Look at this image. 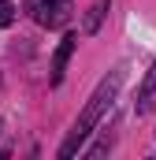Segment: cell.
<instances>
[{
    "instance_id": "3",
    "label": "cell",
    "mask_w": 156,
    "mask_h": 160,
    "mask_svg": "<svg viewBox=\"0 0 156 160\" xmlns=\"http://www.w3.org/2000/svg\"><path fill=\"white\" fill-rule=\"evenodd\" d=\"M75 45H78L75 34H67V38L60 41V48H56V56H52V86H60V82H63V71H67V60H71Z\"/></svg>"
},
{
    "instance_id": "2",
    "label": "cell",
    "mask_w": 156,
    "mask_h": 160,
    "mask_svg": "<svg viewBox=\"0 0 156 160\" xmlns=\"http://www.w3.org/2000/svg\"><path fill=\"white\" fill-rule=\"evenodd\" d=\"M30 11H34V19H37L41 26L60 30V26L71 22V15H75V0H30Z\"/></svg>"
},
{
    "instance_id": "4",
    "label": "cell",
    "mask_w": 156,
    "mask_h": 160,
    "mask_svg": "<svg viewBox=\"0 0 156 160\" xmlns=\"http://www.w3.org/2000/svg\"><path fill=\"white\" fill-rule=\"evenodd\" d=\"M153 108H156V63L149 67V75L141 82V89H138V116H145Z\"/></svg>"
},
{
    "instance_id": "6",
    "label": "cell",
    "mask_w": 156,
    "mask_h": 160,
    "mask_svg": "<svg viewBox=\"0 0 156 160\" xmlns=\"http://www.w3.org/2000/svg\"><path fill=\"white\" fill-rule=\"evenodd\" d=\"M11 22H15V8L0 0V30H4V26H11Z\"/></svg>"
},
{
    "instance_id": "5",
    "label": "cell",
    "mask_w": 156,
    "mask_h": 160,
    "mask_svg": "<svg viewBox=\"0 0 156 160\" xmlns=\"http://www.w3.org/2000/svg\"><path fill=\"white\" fill-rule=\"evenodd\" d=\"M104 11H108V0H97V4H93V11H89V19H85V34H97V26H100Z\"/></svg>"
},
{
    "instance_id": "1",
    "label": "cell",
    "mask_w": 156,
    "mask_h": 160,
    "mask_svg": "<svg viewBox=\"0 0 156 160\" xmlns=\"http://www.w3.org/2000/svg\"><path fill=\"white\" fill-rule=\"evenodd\" d=\"M123 78H126V75H123V67H115L108 78H104L97 89H93V97H89V104L82 108V116L75 119L71 134H67V142L60 145V157H63V160H67V157H75V153H78V145H82V142H85V138L97 130V123L104 119V112H112V104H115V97H119V86H123Z\"/></svg>"
}]
</instances>
